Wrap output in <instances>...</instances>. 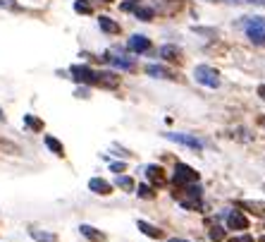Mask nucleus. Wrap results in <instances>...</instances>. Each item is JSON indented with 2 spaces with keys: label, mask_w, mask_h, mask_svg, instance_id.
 <instances>
[{
  "label": "nucleus",
  "mask_w": 265,
  "mask_h": 242,
  "mask_svg": "<svg viewBox=\"0 0 265 242\" xmlns=\"http://www.w3.org/2000/svg\"><path fill=\"white\" fill-rule=\"evenodd\" d=\"M201 194H203V187L198 185V182H191V185H175V192H172V197H175L186 211H201V209H203Z\"/></svg>",
  "instance_id": "1"
},
{
  "label": "nucleus",
  "mask_w": 265,
  "mask_h": 242,
  "mask_svg": "<svg viewBox=\"0 0 265 242\" xmlns=\"http://www.w3.org/2000/svg\"><path fill=\"white\" fill-rule=\"evenodd\" d=\"M194 77L198 84L208 87V89H217L220 87V72L211 67V65H196L194 67Z\"/></svg>",
  "instance_id": "2"
},
{
  "label": "nucleus",
  "mask_w": 265,
  "mask_h": 242,
  "mask_svg": "<svg viewBox=\"0 0 265 242\" xmlns=\"http://www.w3.org/2000/svg\"><path fill=\"white\" fill-rule=\"evenodd\" d=\"M172 180H175V185H191V182H198V173L186 163H177Z\"/></svg>",
  "instance_id": "3"
},
{
  "label": "nucleus",
  "mask_w": 265,
  "mask_h": 242,
  "mask_svg": "<svg viewBox=\"0 0 265 242\" xmlns=\"http://www.w3.org/2000/svg\"><path fill=\"white\" fill-rule=\"evenodd\" d=\"M70 75H72V79L79 82V84H96V72H93L88 65H72Z\"/></svg>",
  "instance_id": "4"
},
{
  "label": "nucleus",
  "mask_w": 265,
  "mask_h": 242,
  "mask_svg": "<svg viewBox=\"0 0 265 242\" xmlns=\"http://www.w3.org/2000/svg\"><path fill=\"white\" fill-rule=\"evenodd\" d=\"M170 142H177V144H184V147H189V149H194V151H201L203 149V144L196 139V137H191V134H179V132H167L165 134Z\"/></svg>",
  "instance_id": "5"
},
{
  "label": "nucleus",
  "mask_w": 265,
  "mask_h": 242,
  "mask_svg": "<svg viewBox=\"0 0 265 242\" xmlns=\"http://www.w3.org/2000/svg\"><path fill=\"white\" fill-rule=\"evenodd\" d=\"M127 48L132 53H146V51H151V38L143 36V34H134V36L127 41Z\"/></svg>",
  "instance_id": "6"
},
{
  "label": "nucleus",
  "mask_w": 265,
  "mask_h": 242,
  "mask_svg": "<svg viewBox=\"0 0 265 242\" xmlns=\"http://www.w3.org/2000/svg\"><path fill=\"white\" fill-rule=\"evenodd\" d=\"M146 75L148 77H156V79H170V82H175L177 79V72H172L170 67H165V65H146Z\"/></svg>",
  "instance_id": "7"
},
{
  "label": "nucleus",
  "mask_w": 265,
  "mask_h": 242,
  "mask_svg": "<svg viewBox=\"0 0 265 242\" xmlns=\"http://www.w3.org/2000/svg\"><path fill=\"white\" fill-rule=\"evenodd\" d=\"M146 178H148V182L153 187H165L167 185V175H165V170L160 166H148L146 168Z\"/></svg>",
  "instance_id": "8"
},
{
  "label": "nucleus",
  "mask_w": 265,
  "mask_h": 242,
  "mask_svg": "<svg viewBox=\"0 0 265 242\" xmlns=\"http://www.w3.org/2000/svg\"><path fill=\"white\" fill-rule=\"evenodd\" d=\"M88 189L93 192V194H101V197H107V194H112V185L103 180V178H91L88 180Z\"/></svg>",
  "instance_id": "9"
},
{
  "label": "nucleus",
  "mask_w": 265,
  "mask_h": 242,
  "mask_svg": "<svg viewBox=\"0 0 265 242\" xmlns=\"http://www.w3.org/2000/svg\"><path fill=\"white\" fill-rule=\"evenodd\" d=\"M227 228H232V230H246L248 218L241 211H230V213H227Z\"/></svg>",
  "instance_id": "10"
},
{
  "label": "nucleus",
  "mask_w": 265,
  "mask_h": 242,
  "mask_svg": "<svg viewBox=\"0 0 265 242\" xmlns=\"http://www.w3.org/2000/svg\"><path fill=\"white\" fill-rule=\"evenodd\" d=\"M96 84L106 87V89H115L120 84V77L115 75V72H96Z\"/></svg>",
  "instance_id": "11"
},
{
  "label": "nucleus",
  "mask_w": 265,
  "mask_h": 242,
  "mask_svg": "<svg viewBox=\"0 0 265 242\" xmlns=\"http://www.w3.org/2000/svg\"><path fill=\"white\" fill-rule=\"evenodd\" d=\"M136 228L141 230L146 238H153V240H162L165 238V233L160 228H156V225H151L148 221H136Z\"/></svg>",
  "instance_id": "12"
},
{
  "label": "nucleus",
  "mask_w": 265,
  "mask_h": 242,
  "mask_svg": "<svg viewBox=\"0 0 265 242\" xmlns=\"http://www.w3.org/2000/svg\"><path fill=\"white\" fill-rule=\"evenodd\" d=\"M79 233L86 238V240L91 242H103L106 240V233H101L98 228H93V225H86V223H81L79 225Z\"/></svg>",
  "instance_id": "13"
},
{
  "label": "nucleus",
  "mask_w": 265,
  "mask_h": 242,
  "mask_svg": "<svg viewBox=\"0 0 265 242\" xmlns=\"http://www.w3.org/2000/svg\"><path fill=\"white\" fill-rule=\"evenodd\" d=\"M158 53H160V58H165L167 62H179V60H182V51H179L177 46H172V43L162 46Z\"/></svg>",
  "instance_id": "14"
},
{
  "label": "nucleus",
  "mask_w": 265,
  "mask_h": 242,
  "mask_svg": "<svg viewBox=\"0 0 265 242\" xmlns=\"http://www.w3.org/2000/svg\"><path fill=\"white\" fill-rule=\"evenodd\" d=\"M98 27L106 31V34H120V24L115 19H110L107 15H101L98 17Z\"/></svg>",
  "instance_id": "15"
},
{
  "label": "nucleus",
  "mask_w": 265,
  "mask_h": 242,
  "mask_svg": "<svg viewBox=\"0 0 265 242\" xmlns=\"http://www.w3.org/2000/svg\"><path fill=\"white\" fill-rule=\"evenodd\" d=\"M239 206H241V209H246V211H251L253 216H261V218H265V202H239Z\"/></svg>",
  "instance_id": "16"
},
{
  "label": "nucleus",
  "mask_w": 265,
  "mask_h": 242,
  "mask_svg": "<svg viewBox=\"0 0 265 242\" xmlns=\"http://www.w3.org/2000/svg\"><path fill=\"white\" fill-rule=\"evenodd\" d=\"M29 235H31V240H36V242H57V235H55V233H48V230H36V228H31Z\"/></svg>",
  "instance_id": "17"
},
{
  "label": "nucleus",
  "mask_w": 265,
  "mask_h": 242,
  "mask_svg": "<svg viewBox=\"0 0 265 242\" xmlns=\"http://www.w3.org/2000/svg\"><path fill=\"white\" fill-rule=\"evenodd\" d=\"M43 142H46V147L53 151L55 156H65V147H62V142H57L53 134H46V137H43Z\"/></svg>",
  "instance_id": "18"
},
{
  "label": "nucleus",
  "mask_w": 265,
  "mask_h": 242,
  "mask_svg": "<svg viewBox=\"0 0 265 242\" xmlns=\"http://www.w3.org/2000/svg\"><path fill=\"white\" fill-rule=\"evenodd\" d=\"M101 60H110L115 67H120V70H132L134 67V62L132 60H127V58H110V56H103Z\"/></svg>",
  "instance_id": "19"
},
{
  "label": "nucleus",
  "mask_w": 265,
  "mask_h": 242,
  "mask_svg": "<svg viewBox=\"0 0 265 242\" xmlns=\"http://www.w3.org/2000/svg\"><path fill=\"white\" fill-rule=\"evenodd\" d=\"M265 19L263 17H246V31H263Z\"/></svg>",
  "instance_id": "20"
},
{
  "label": "nucleus",
  "mask_w": 265,
  "mask_h": 242,
  "mask_svg": "<svg viewBox=\"0 0 265 242\" xmlns=\"http://www.w3.org/2000/svg\"><path fill=\"white\" fill-rule=\"evenodd\" d=\"M115 185L117 187H122L124 192H134V180H132V178H129V175H120V173H117V180H115Z\"/></svg>",
  "instance_id": "21"
},
{
  "label": "nucleus",
  "mask_w": 265,
  "mask_h": 242,
  "mask_svg": "<svg viewBox=\"0 0 265 242\" xmlns=\"http://www.w3.org/2000/svg\"><path fill=\"white\" fill-rule=\"evenodd\" d=\"M134 15H136V19H141V22H151L153 19V7H143V5H139L136 10H134Z\"/></svg>",
  "instance_id": "22"
},
{
  "label": "nucleus",
  "mask_w": 265,
  "mask_h": 242,
  "mask_svg": "<svg viewBox=\"0 0 265 242\" xmlns=\"http://www.w3.org/2000/svg\"><path fill=\"white\" fill-rule=\"evenodd\" d=\"M136 189V194L141 197V199H156V189H153V185H139L134 187Z\"/></svg>",
  "instance_id": "23"
},
{
  "label": "nucleus",
  "mask_w": 265,
  "mask_h": 242,
  "mask_svg": "<svg viewBox=\"0 0 265 242\" xmlns=\"http://www.w3.org/2000/svg\"><path fill=\"white\" fill-rule=\"evenodd\" d=\"M208 238H211L212 242H222V240H225V228H222V225H211Z\"/></svg>",
  "instance_id": "24"
},
{
  "label": "nucleus",
  "mask_w": 265,
  "mask_h": 242,
  "mask_svg": "<svg viewBox=\"0 0 265 242\" xmlns=\"http://www.w3.org/2000/svg\"><path fill=\"white\" fill-rule=\"evenodd\" d=\"M74 10H77L79 15H91V12H93V7H91L88 0H74Z\"/></svg>",
  "instance_id": "25"
},
{
  "label": "nucleus",
  "mask_w": 265,
  "mask_h": 242,
  "mask_svg": "<svg viewBox=\"0 0 265 242\" xmlns=\"http://www.w3.org/2000/svg\"><path fill=\"white\" fill-rule=\"evenodd\" d=\"M24 125L26 127H31V130H43V122L38 120V118H34V115H24Z\"/></svg>",
  "instance_id": "26"
},
{
  "label": "nucleus",
  "mask_w": 265,
  "mask_h": 242,
  "mask_svg": "<svg viewBox=\"0 0 265 242\" xmlns=\"http://www.w3.org/2000/svg\"><path fill=\"white\" fill-rule=\"evenodd\" d=\"M139 5H141L139 0H127V2H122V12H134Z\"/></svg>",
  "instance_id": "27"
},
{
  "label": "nucleus",
  "mask_w": 265,
  "mask_h": 242,
  "mask_svg": "<svg viewBox=\"0 0 265 242\" xmlns=\"http://www.w3.org/2000/svg\"><path fill=\"white\" fill-rule=\"evenodd\" d=\"M0 10H19V5L15 0H0Z\"/></svg>",
  "instance_id": "28"
},
{
  "label": "nucleus",
  "mask_w": 265,
  "mask_h": 242,
  "mask_svg": "<svg viewBox=\"0 0 265 242\" xmlns=\"http://www.w3.org/2000/svg\"><path fill=\"white\" fill-rule=\"evenodd\" d=\"M230 242H256L251 235H237V238H232Z\"/></svg>",
  "instance_id": "29"
},
{
  "label": "nucleus",
  "mask_w": 265,
  "mask_h": 242,
  "mask_svg": "<svg viewBox=\"0 0 265 242\" xmlns=\"http://www.w3.org/2000/svg\"><path fill=\"white\" fill-rule=\"evenodd\" d=\"M124 163H112V166H110V170H112V173H124Z\"/></svg>",
  "instance_id": "30"
},
{
  "label": "nucleus",
  "mask_w": 265,
  "mask_h": 242,
  "mask_svg": "<svg viewBox=\"0 0 265 242\" xmlns=\"http://www.w3.org/2000/svg\"><path fill=\"white\" fill-rule=\"evenodd\" d=\"M258 96H261V98L265 101V84H261V87H258Z\"/></svg>",
  "instance_id": "31"
},
{
  "label": "nucleus",
  "mask_w": 265,
  "mask_h": 242,
  "mask_svg": "<svg viewBox=\"0 0 265 242\" xmlns=\"http://www.w3.org/2000/svg\"><path fill=\"white\" fill-rule=\"evenodd\" d=\"M167 242H189V240H184V238H170Z\"/></svg>",
  "instance_id": "32"
},
{
  "label": "nucleus",
  "mask_w": 265,
  "mask_h": 242,
  "mask_svg": "<svg viewBox=\"0 0 265 242\" xmlns=\"http://www.w3.org/2000/svg\"><path fill=\"white\" fill-rule=\"evenodd\" d=\"M165 2H177V5H182L184 0H165Z\"/></svg>",
  "instance_id": "33"
},
{
  "label": "nucleus",
  "mask_w": 265,
  "mask_h": 242,
  "mask_svg": "<svg viewBox=\"0 0 265 242\" xmlns=\"http://www.w3.org/2000/svg\"><path fill=\"white\" fill-rule=\"evenodd\" d=\"M261 125H263V127H265V115H263V118H261Z\"/></svg>",
  "instance_id": "34"
},
{
  "label": "nucleus",
  "mask_w": 265,
  "mask_h": 242,
  "mask_svg": "<svg viewBox=\"0 0 265 242\" xmlns=\"http://www.w3.org/2000/svg\"><path fill=\"white\" fill-rule=\"evenodd\" d=\"M0 120H5V115H2V108H0Z\"/></svg>",
  "instance_id": "35"
},
{
  "label": "nucleus",
  "mask_w": 265,
  "mask_h": 242,
  "mask_svg": "<svg viewBox=\"0 0 265 242\" xmlns=\"http://www.w3.org/2000/svg\"><path fill=\"white\" fill-rule=\"evenodd\" d=\"M258 242H265V235H263V238H261V240H258Z\"/></svg>",
  "instance_id": "36"
},
{
  "label": "nucleus",
  "mask_w": 265,
  "mask_h": 242,
  "mask_svg": "<svg viewBox=\"0 0 265 242\" xmlns=\"http://www.w3.org/2000/svg\"><path fill=\"white\" fill-rule=\"evenodd\" d=\"M101 2H112V0H101Z\"/></svg>",
  "instance_id": "37"
},
{
  "label": "nucleus",
  "mask_w": 265,
  "mask_h": 242,
  "mask_svg": "<svg viewBox=\"0 0 265 242\" xmlns=\"http://www.w3.org/2000/svg\"><path fill=\"white\" fill-rule=\"evenodd\" d=\"M263 43H265V34H263Z\"/></svg>",
  "instance_id": "38"
}]
</instances>
